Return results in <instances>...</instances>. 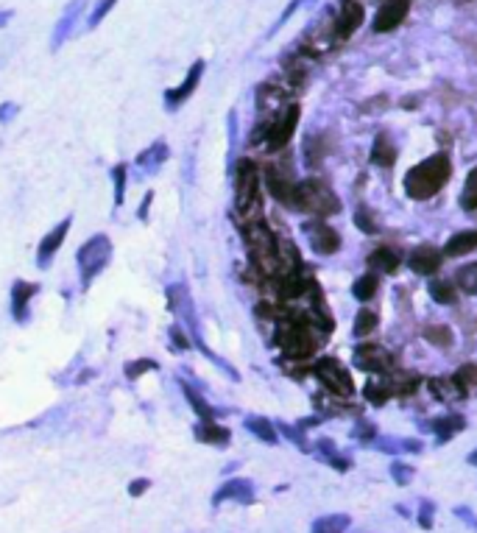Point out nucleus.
<instances>
[{
  "mask_svg": "<svg viewBox=\"0 0 477 533\" xmlns=\"http://www.w3.org/2000/svg\"><path fill=\"white\" fill-rule=\"evenodd\" d=\"M447 179H450V159L439 154V157L425 159V162L416 165L413 171H408V176H405V190H408L411 199L425 201V199L436 196V193L447 185Z\"/></svg>",
  "mask_w": 477,
  "mask_h": 533,
  "instance_id": "obj_1",
  "label": "nucleus"
},
{
  "mask_svg": "<svg viewBox=\"0 0 477 533\" xmlns=\"http://www.w3.org/2000/svg\"><path fill=\"white\" fill-rule=\"evenodd\" d=\"M243 235H245L251 260L257 263L259 271H265V273L282 271V266H279V246H276L273 235L268 232V227H262L259 221H248L245 229H243Z\"/></svg>",
  "mask_w": 477,
  "mask_h": 533,
  "instance_id": "obj_2",
  "label": "nucleus"
},
{
  "mask_svg": "<svg viewBox=\"0 0 477 533\" xmlns=\"http://www.w3.org/2000/svg\"><path fill=\"white\" fill-rule=\"evenodd\" d=\"M293 207L304 210V213H313V215H332L341 210L338 204V196L321 182V179H304L296 185V201Z\"/></svg>",
  "mask_w": 477,
  "mask_h": 533,
  "instance_id": "obj_3",
  "label": "nucleus"
},
{
  "mask_svg": "<svg viewBox=\"0 0 477 533\" xmlns=\"http://www.w3.org/2000/svg\"><path fill=\"white\" fill-rule=\"evenodd\" d=\"M296 123H299V106H296V104H290V106H285L282 112H276V115H273L265 126L254 129L251 143L265 140V143H268V148H271V151H276V148L287 145L290 134L296 132Z\"/></svg>",
  "mask_w": 477,
  "mask_h": 533,
  "instance_id": "obj_4",
  "label": "nucleus"
},
{
  "mask_svg": "<svg viewBox=\"0 0 477 533\" xmlns=\"http://www.w3.org/2000/svg\"><path fill=\"white\" fill-rule=\"evenodd\" d=\"M109 257H112V243H109V238L106 235H95V238H90L81 249H78V268H81V285L84 287H90V282L106 268L109 263Z\"/></svg>",
  "mask_w": 477,
  "mask_h": 533,
  "instance_id": "obj_5",
  "label": "nucleus"
},
{
  "mask_svg": "<svg viewBox=\"0 0 477 533\" xmlns=\"http://www.w3.org/2000/svg\"><path fill=\"white\" fill-rule=\"evenodd\" d=\"M235 199H238V210L245 215V224H248L259 213V176H257V168L251 162H240Z\"/></svg>",
  "mask_w": 477,
  "mask_h": 533,
  "instance_id": "obj_6",
  "label": "nucleus"
},
{
  "mask_svg": "<svg viewBox=\"0 0 477 533\" xmlns=\"http://www.w3.org/2000/svg\"><path fill=\"white\" fill-rule=\"evenodd\" d=\"M279 346L285 349L287 357H296V360H304L313 355L315 349V341L310 335V329L299 321H287L279 327Z\"/></svg>",
  "mask_w": 477,
  "mask_h": 533,
  "instance_id": "obj_7",
  "label": "nucleus"
},
{
  "mask_svg": "<svg viewBox=\"0 0 477 533\" xmlns=\"http://www.w3.org/2000/svg\"><path fill=\"white\" fill-rule=\"evenodd\" d=\"M313 374L338 397H349L352 394V377L349 371L343 369V363H338L335 357H321L315 366H313Z\"/></svg>",
  "mask_w": 477,
  "mask_h": 533,
  "instance_id": "obj_8",
  "label": "nucleus"
},
{
  "mask_svg": "<svg viewBox=\"0 0 477 533\" xmlns=\"http://www.w3.org/2000/svg\"><path fill=\"white\" fill-rule=\"evenodd\" d=\"M171 299H173L176 313H179V315H182V321L187 324V332L193 335L196 346H201V349H204V341H201V332H199V318H196V304H193V299H190L187 287H185V285H173V287H171ZM204 352H207V349H204ZM207 355H210V352H207ZM210 357H215V355H210Z\"/></svg>",
  "mask_w": 477,
  "mask_h": 533,
  "instance_id": "obj_9",
  "label": "nucleus"
},
{
  "mask_svg": "<svg viewBox=\"0 0 477 533\" xmlns=\"http://www.w3.org/2000/svg\"><path fill=\"white\" fill-rule=\"evenodd\" d=\"M355 363L366 371H374V374H383L394 366L391 360V352H385L383 346H374V343H363L355 349Z\"/></svg>",
  "mask_w": 477,
  "mask_h": 533,
  "instance_id": "obj_10",
  "label": "nucleus"
},
{
  "mask_svg": "<svg viewBox=\"0 0 477 533\" xmlns=\"http://www.w3.org/2000/svg\"><path fill=\"white\" fill-rule=\"evenodd\" d=\"M411 11V0H385L380 6V11L374 14V31L385 34V31H394Z\"/></svg>",
  "mask_w": 477,
  "mask_h": 533,
  "instance_id": "obj_11",
  "label": "nucleus"
},
{
  "mask_svg": "<svg viewBox=\"0 0 477 533\" xmlns=\"http://www.w3.org/2000/svg\"><path fill=\"white\" fill-rule=\"evenodd\" d=\"M201 76H204V62H193V67H190V73H187V78L179 84V87H173V90H168L165 92V106L173 112L176 106H182L193 92H196V87H199V81H201Z\"/></svg>",
  "mask_w": 477,
  "mask_h": 533,
  "instance_id": "obj_12",
  "label": "nucleus"
},
{
  "mask_svg": "<svg viewBox=\"0 0 477 533\" xmlns=\"http://www.w3.org/2000/svg\"><path fill=\"white\" fill-rule=\"evenodd\" d=\"M363 22V6L357 0H341V14L335 20V39H349Z\"/></svg>",
  "mask_w": 477,
  "mask_h": 533,
  "instance_id": "obj_13",
  "label": "nucleus"
},
{
  "mask_svg": "<svg viewBox=\"0 0 477 533\" xmlns=\"http://www.w3.org/2000/svg\"><path fill=\"white\" fill-rule=\"evenodd\" d=\"M307 238H310V246L318 252V255H335L338 246H341V238L332 227L315 221V224H307Z\"/></svg>",
  "mask_w": 477,
  "mask_h": 533,
  "instance_id": "obj_14",
  "label": "nucleus"
},
{
  "mask_svg": "<svg viewBox=\"0 0 477 533\" xmlns=\"http://www.w3.org/2000/svg\"><path fill=\"white\" fill-rule=\"evenodd\" d=\"M67 232H70V218H64L53 232H48L45 238H42V243H39V252H36V266L39 268H48L50 266V260L56 257V252H59V246L64 243V238H67Z\"/></svg>",
  "mask_w": 477,
  "mask_h": 533,
  "instance_id": "obj_15",
  "label": "nucleus"
},
{
  "mask_svg": "<svg viewBox=\"0 0 477 533\" xmlns=\"http://www.w3.org/2000/svg\"><path fill=\"white\" fill-rule=\"evenodd\" d=\"M265 182H268L271 196L279 199L282 204H293V201H296V182H293L285 171H279V168L271 165V168L265 171Z\"/></svg>",
  "mask_w": 477,
  "mask_h": 533,
  "instance_id": "obj_16",
  "label": "nucleus"
},
{
  "mask_svg": "<svg viewBox=\"0 0 477 533\" xmlns=\"http://www.w3.org/2000/svg\"><path fill=\"white\" fill-rule=\"evenodd\" d=\"M36 293H39L36 282H22V279L14 282V287H11V313H14V321H28V301Z\"/></svg>",
  "mask_w": 477,
  "mask_h": 533,
  "instance_id": "obj_17",
  "label": "nucleus"
},
{
  "mask_svg": "<svg viewBox=\"0 0 477 533\" xmlns=\"http://www.w3.org/2000/svg\"><path fill=\"white\" fill-rule=\"evenodd\" d=\"M84 3H87V0H73V3L67 6V11L62 14V20L56 22V31H53V39H50V48H53V50H56V48H62V45H64V39L73 34V25H76V20H78V14H81Z\"/></svg>",
  "mask_w": 477,
  "mask_h": 533,
  "instance_id": "obj_18",
  "label": "nucleus"
},
{
  "mask_svg": "<svg viewBox=\"0 0 477 533\" xmlns=\"http://www.w3.org/2000/svg\"><path fill=\"white\" fill-rule=\"evenodd\" d=\"M441 266V255L433 249V246H419L413 255H411V268L416 273H433Z\"/></svg>",
  "mask_w": 477,
  "mask_h": 533,
  "instance_id": "obj_19",
  "label": "nucleus"
},
{
  "mask_svg": "<svg viewBox=\"0 0 477 533\" xmlns=\"http://www.w3.org/2000/svg\"><path fill=\"white\" fill-rule=\"evenodd\" d=\"M475 249H477V232L469 229V232H458L455 238H450L447 246H444V255H450V257H464V255H469V252H475Z\"/></svg>",
  "mask_w": 477,
  "mask_h": 533,
  "instance_id": "obj_20",
  "label": "nucleus"
},
{
  "mask_svg": "<svg viewBox=\"0 0 477 533\" xmlns=\"http://www.w3.org/2000/svg\"><path fill=\"white\" fill-rule=\"evenodd\" d=\"M165 159H168V145H165V143H154L148 151H143V154L137 157V165H140L145 173H154Z\"/></svg>",
  "mask_w": 477,
  "mask_h": 533,
  "instance_id": "obj_21",
  "label": "nucleus"
},
{
  "mask_svg": "<svg viewBox=\"0 0 477 533\" xmlns=\"http://www.w3.org/2000/svg\"><path fill=\"white\" fill-rule=\"evenodd\" d=\"M430 388H433V394H436L439 399H444V402H455V399L464 397V385H461L458 380H453V377H439V380L430 383Z\"/></svg>",
  "mask_w": 477,
  "mask_h": 533,
  "instance_id": "obj_22",
  "label": "nucleus"
},
{
  "mask_svg": "<svg viewBox=\"0 0 477 533\" xmlns=\"http://www.w3.org/2000/svg\"><path fill=\"white\" fill-rule=\"evenodd\" d=\"M221 500H251V483L248 481H232L227 486H221V492L215 495V503Z\"/></svg>",
  "mask_w": 477,
  "mask_h": 533,
  "instance_id": "obj_23",
  "label": "nucleus"
},
{
  "mask_svg": "<svg viewBox=\"0 0 477 533\" xmlns=\"http://www.w3.org/2000/svg\"><path fill=\"white\" fill-rule=\"evenodd\" d=\"M196 436H199L201 441H207V444H224V441L229 439L227 427H218L213 419H201V425H199Z\"/></svg>",
  "mask_w": 477,
  "mask_h": 533,
  "instance_id": "obj_24",
  "label": "nucleus"
},
{
  "mask_svg": "<svg viewBox=\"0 0 477 533\" xmlns=\"http://www.w3.org/2000/svg\"><path fill=\"white\" fill-rule=\"evenodd\" d=\"M369 266H371V268H380V271H388V273H394V271L399 268V255L383 246V249L371 252V257H369Z\"/></svg>",
  "mask_w": 477,
  "mask_h": 533,
  "instance_id": "obj_25",
  "label": "nucleus"
},
{
  "mask_svg": "<svg viewBox=\"0 0 477 533\" xmlns=\"http://www.w3.org/2000/svg\"><path fill=\"white\" fill-rule=\"evenodd\" d=\"M371 159L377 162V165H383V168H388V165H394V145H391V140L385 137V134H380L377 140H374V148H371Z\"/></svg>",
  "mask_w": 477,
  "mask_h": 533,
  "instance_id": "obj_26",
  "label": "nucleus"
},
{
  "mask_svg": "<svg viewBox=\"0 0 477 533\" xmlns=\"http://www.w3.org/2000/svg\"><path fill=\"white\" fill-rule=\"evenodd\" d=\"M416 385H419V377H416V374L399 371V374H394V377L388 380L385 388H388V394H394V391H397V394H408V391H413Z\"/></svg>",
  "mask_w": 477,
  "mask_h": 533,
  "instance_id": "obj_27",
  "label": "nucleus"
},
{
  "mask_svg": "<svg viewBox=\"0 0 477 533\" xmlns=\"http://www.w3.org/2000/svg\"><path fill=\"white\" fill-rule=\"evenodd\" d=\"M352 290H355V299H360V301H369V299L374 296V290H377V276H374V273H366V276H360V279L352 285Z\"/></svg>",
  "mask_w": 477,
  "mask_h": 533,
  "instance_id": "obj_28",
  "label": "nucleus"
},
{
  "mask_svg": "<svg viewBox=\"0 0 477 533\" xmlns=\"http://www.w3.org/2000/svg\"><path fill=\"white\" fill-rule=\"evenodd\" d=\"M245 427H248L254 436H259L262 441H268V444H273V441H276V433H273V427H271L265 419L251 416V419H245Z\"/></svg>",
  "mask_w": 477,
  "mask_h": 533,
  "instance_id": "obj_29",
  "label": "nucleus"
},
{
  "mask_svg": "<svg viewBox=\"0 0 477 533\" xmlns=\"http://www.w3.org/2000/svg\"><path fill=\"white\" fill-rule=\"evenodd\" d=\"M458 285L467 293H477V263H469L458 271Z\"/></svg>",
  "mask_w": 477,
  "mask_h": 533,
  "instance_id": "obj_30",
  "label": "nucleus"
},
{
  "mask_svg": "<svg viewBox=\"0 0 477 533\" xmlns=\"http://www.w3.org/2000/svg\"><path fill=\"white\" fill-rule=\"evenodd\" d=\"M182 388H185V397L190 399L193 411H196L201 419H213V408H210V405H207V402H204V399H201V397H199V394H196V391H193L187 383H182Z\"/></svg>",
  "mask_w": 477,
  "mask_h": 533,
  "instance_id": "obj_31",
  "label": "nucleus"
},
{
  "mask_svg": "<svg viewBox=\"0 0 477 533\" xmlns=\"http://www.w3.org/2000/svg\"><path fill=\"white\" fill-rule=\"evenodd\" d=\"M461 204H464V210H477V168L469 173V179H467V187H464Z\"/></svg>",
  "mask_w": 477,
  "mask_h": 533,
  "instance_id": "obj_32",
  "label": "nucleus"
},
{
  "mask_svg": "<svg viewBox=\"0 0 477 533\" xmlns=\"http://www.w3.org/2000/svg\"><path fill=\"white\" fill-rule=\"evenodd\" d=\"M126 173H129L126 165H115V171H112V182H115V204H118V207L123 204V196H126Z\"/></svg>",
  "mask_w": 477,
  "mask_h": 533,
  "instance_id": "obj_33",
  "label": "nucleus"
},
{
  "mask_svg": "<svg viewBox=\"0 0 477 533\" xmlns=\"http://www.w3.org/2000/svg\"><path fill=\"white\" fill-rule=\"evenodd\" d=\"M377 327V313H371V310H360L357 313V321H355V335H369L371 329Z\"/></svg>",
  "mask_w": 477,
  "mask_h": 533,
  "instance_id": "obj_34",
  "label": "nucleus"
},
{
  "mask_svg": "<svg viewBox=\"0 0 477 533\" xmlns=\"http://www.w3.org/2000/svg\"><path fill=\"white\" fill-rule=\"evenodd\" d=\"M430 296H433L436 301H441V304H453V301H455V290H453L450 282H433V285H430Z\"/></svg>",
  "mask_w": 477,
  "mask_h": 533,
  "instance_id": "obj_35",
  "label": "nucleus"
},
{
  "mask_svg": "<svg viewBox=\"0 0 477 533\" xmlns=\"http://www.w3.org/2000/svg\"><path fill=\"white\" fill-rule=\"evenodd\" d=\"M115 3H118V0H98V6H95V8L90 11V17H87V28H95V25L115 8Z\"/></svg>",
  "mask_w": 477,
  "mask_h": 533,
  "instance_id": "obj_36",
  "label": "nucleus"
},
{
  "mask_svg": "<svg viewBox=\"0 0 477 533\" xmlns=\"http://www.w3.org/2000/svg\"><path fill=\"white\" fill-rule=\"evenodd\" d=\"M151 369H157L154 360H134V363H126V377H129V380H137V377H143V374L151 371Z\"/></svg>",
  "mask_w": 477,
  "mask_h": 533,
  "instance_id": "obj_37",
  "label": "nucleus"
},
{
  "mask_svg": "<svg viewBox=\"0 0 477 533\" xmlns=\"http://www.w3.org/2000/svg\"><path fill=\"white\" fill-rule=\"evenodd\" d=\"M461 385H477V366H464L455 377Z\"/></svg>",
  "mask_w": 477,
  "mask_h": 533,
  "instance_id": "obj_38",
  "label": "nucleus"
},
{
  "mask_svg": "<svg viewBox=\"0 0 477 533\" xmlns=\"http://www.w3.org/2000/svg\"><path fill=\"white\" fill-rule=\"evenodd\" d=\"M461 427H464V419H455V416H453V419H444V422L436 425V430H441L444 436H447L450 430H461Z\"/></svg>",
  "mask_w": 477,
  "mask_h": 533,
  "instance_id": "obj_39",
  "label": "nucleus"
},
{
  "mask_svg": "<svg viewBox=\"0 0 477 533\" xmlns=\"http://www.w3.org/2000/svg\"><path fill=\"white\" fill-rule=\"evenodd\" d=\"M427 338H430V341H439V343H450V332H447L444 327H439V329H427Z\"/></svg>",
  "mask_w": 477,
  "mask_h": 533,
  "instance_id": "obj_40",
  "label": "nucleus"
},
{
  "mask_svg": "<svg viewBox=\"0 0 477 533\" xmlns=\"http://www.w3.org/2000/svg\"><path fill=\"white\" fill-rule=\"evenodd\" d=\"M148 486H151L148 481H134V483L129 486V495H131V497H140V495H143V492H145Z\"/></svg>",
  "mask_w": 477,
  "mask_h": 533,
  "instance_id": "obj_41",
  "label": "nucleus"
},
{
  "mask_svg": "<svg viewBox=\"0 0 477 533\" xmlns=\"http://www.w3.org/2000/svg\"><path fill=\"white\" fill-rule=\"evenodd\" d=\"M14 112H17V106H14V104H3V106H0V120H3V123H6V120H11V118H14Z\"/></svg>",
  "mask_w": 477,
  "mask_h": 533,
  "instance_id": "obj_42",
  "label": "nucleus"
},
{
  "mask_svg": "<svg viewBox=\"0 0 477 533\" xmlns=\"http://www.w3.org/2000/svg\"><path fill=\"white\" fill-rule=\"evenodd\" d=\"M173 341H176L182 349H187V346H190V341L185 338V332H182V329H176V327H173Z\"/></svg>",
  "mask_w": 477,
  "mask_h": 533,
  "instance_id": "obj_43",
  "label": "nucleus"
},
{
  "mask_svg": "<svg viewBox=\"0 0 477 533\" xmlns=\"http://www.w3.org/2000/svg\"><path fill=\"white\" fill-rule=\"evenodd\" d=\"M151 201H154V193H145V199H143V207H140V218H145V215H148V207H151Z\"/></svg>",
  "mask_w": 477,
  "mask_h": 533,
  "instance_id": "obj_44",
  "label": "nucleus"
},
{
  "mask_svg": "<svg viewBox=\"0 0 477 533\" xmlns=\"http://www.w3.org/2000/svg\"><path fill=\"white\" fill-rule=\"evenodd\" d=\"M6 20H11V11H0V28L6 25Z\"/></svg>",
  "mask_w": 477,
  "mask_h": 533,
  "instance_id": "obj_45",
  "label": "nucleus"
}]
</instances>
